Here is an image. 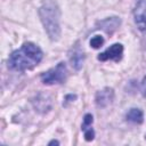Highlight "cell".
Wrapping results in <instances>:
<instances>
[{"instance_id": "obj_1", "label": "cell", "mask_w": 146, "mask_h": 146, "mask_svg": "<svg viewBox=\"0 0 146 146\" xmlns=\"http://www.w3.org/2000/svg\"><path fill=\"white\" fill-rule=\"evenodd\" d=\"M41 59V49L32 42H26L21 49L14 51L10 55L8 59V67L15 71H25L36 66Z\"/></svg>"}, {"instance_id": "obj_5", "label": "cell", "mask_w": 146, "mask_h": 146, "mask_svg": "<svg viewBox=\"0 0 146 146\" xmlns=\"http://www.w3.org/2000/svg\"><path fill=\"white\" fill-rule=\"evenodd\" d=\"M135 22L140 31L146 32V0H140L136 6Z\"/></svg>"}, {"instance_id": "obj_10", "label": "cell", "mask_w": 146, "mask_h": 146, "mask_svg": "<svg viewBox=\"0 0 146 146\" xmlns=\"http://www.w3.org/2000/svg\"><path fill=\"white\" fill-rule=\"evenodd\" d=\"M103 43H104V39L100 35H96L90 40V46L94 48H99V47H102Z\"/></svg>"}, {"instance_id": "obj_11", "label": "cell", "mask_w": 146, "mask_h": 146, "mask_svg": "<svg viewBox=\"0 0 146 146\" xmlns=\"http://www.w3.org/2000/svg\"><path fill=\"white\" fill-rule=\"evenodd\" d=\"M141 94L144 97H146V76L144 78V80L141 82Z\"/></svg>"}, {"instance_id": "obj_9", "label": "cell", "mask_w": 146, "mask_h": 146, "mask_svg": "<svg viewBox=\"0 0 146 146\" xmlns=\"http://www.w3.org/2000/svg\"><path fill=\"white\" fill-rule=\"evenodd\" d=\"M71 62H72V65L76 70H79L83 62V54L81 51H74L73 55L71 56Z\"/></svg>"}, {"instance_id": "obj_4", "label": "cell", "mask_w": 146, "mask_h": 146, "mask_svg": "<svg viewBox=\"0 0 146 146\" xmlns=\"http://www.w3.org/2000/svg\"><path fill=\"white\" fill-rule=\"evenodd\" d=\"M122 54H123V46L121 43H114L112 44L110 48H107L104 52L98 55V59L99 60H115L119 62L122 58Z\"/></svg>"}, {"instance_id": "obj_6", "label": "cell", "mask_w": 146, "mask_h": 146, "mask_svg": "<svg viewBox=\"0 0 146 146\" xmlns=\"http://www.w3.org/2000/svg\"><path fill=\"white\" fill-rule=\"evenodd\" d=\"M91 123H92V115L91 114H86L83 123H82V131L84 132V138L86 140L90 141L94 139V130L91 128Z\"/></svg>"}, {"instance_id": "obj_2", "label": "cell", "mask_w": 146, "mask_h": 146, "mask_svg": "<svg viewBox=\"0 0 146 146\" xmlns=\"http://www.w3.org/2000/svg\"><path fill=\"white\" fill-rule=\"evenodd\" d=\"M40 17L44 29L51 40H57L60 33L59 29V10L54 1H47L40 8Z\"/></svg>"}, {"instance_id": "obj_3", "label": "cell", "mask_w": 146, "mask_h": 146, "mask_svg": "<svg viewBox=\"0 0 146 146\" xmlns=\"http://www.w3.org/2000/svg\"><path fill=\"white\" fill-rule=\"evenodd\" d=\"M66 65L64 63L57 64L55 67L50 68L49 71L44 72L41 75L42 82L44 84H55V83H62L66 79Z\"/></svg>"}, {"instance_id": "obj_8", "label": "cell", "mask_w": 146, "mask_h": 146, "mask_svg": "<svg viewBox=\"0 0 146 146\" xmlns=\"http://www.w3.org/2000/svg\"><path fill=\"white\" fill-rule=\"evenodd\" d=\"M127 120L133 123H141L143 122V112L138 108H131L127 113Z\"/></svg>"}, {"instance_id": "obj_7", "label": "cell", "mask_w": 146, "mask_h": 146, "mask_svg": "<svg viewBox=\"0 0 146 146\" xmlns=\"http://www.w3.org/2000/svg\"><path fill=\"white\" fill-rule=\"evenodd\" d=\"M113 99V91L112 89H104L102 91H99L96 96V100H97V104L100 105V106H105L107 104H110Z\"/></svg>"}, {"instance_id": "obj_12", "label": "cell", "mask_w": 146, "mask_h": 146, "mask_svg": "<svg viewBox=\"0 0 146 146\" xmlns=\"http://www.w3.org/2000/svg\"><path fill=\"white\" fill-rule=\"evenodd\" d=\"M52 144H58V141H56V140H52V141H50V143H49V145H52Z\"/></svg>"}]
</instances>
